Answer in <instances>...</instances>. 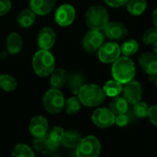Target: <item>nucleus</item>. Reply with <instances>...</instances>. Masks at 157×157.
Returning <instances> with one entry per match:
<instances>
[{"label": "nucleus", "instance_id": "26", "mask_svg": "<svg viewBox=\"0 0 157 157\" xmlns=\"http://www.w3.org/2000/svg\"><path fill=\"white\" fill-rule=\"evenodd\" d=\"M0 87L6 92H12L17 87V80L10 75H0Z\"/></svg>", "mask_w": 157, "mask_h": 157}, {"label": "nucleus", "instance_id": "32", "mask_svg": "<svg viewBox=\"0 0 157 157\" xmlns=\"http://www.w3.org/2000/svg\"><path fill=\"white\" fill-rule=\"evenodd\" d=\"M64 130L61 127V126H54L48 133V135L52 138V140H53L54 142L61 144L63 137L64 135Z\"/></svg>", "mask_w": 157, "mask_h": 157}, {"label": "nucleus", "instance_id": "12", "mask_svg": "<svg viewBox=\"0 0 157 157\" xmlns=\"http://www.w3.org/2000/svg\"><path fill=\"white\" fill-rule=\"evenodd\" d=\"M103 30L105 32V35L109 39L114 40H123L128 35L127 28L125 27V25H123L122 23H121L119 21L109 22Z\"/></svg>", "mask_w": 157, "mask_h": 157}, {"label": "nucleus", "instance_id": "29", "mask_svg": "<svg viewBox=\"0 0 157 157\" xmlns=\"http://www.w3.org/2000/svg\"><path fill=\"white\" fill-rule=\"evenodd\" d=\"M121 50V53L124 56H127V57L132 56L138 52L139 43L137 40H135L133 39H130L122 44Z\"/></svg>", "mask_w": 157, "mask_h": 157}, {"label": "nucleus", "instance_id": "5", "mask_svg": "<svg viewBox=\"0 0 157 157\" xmlns=\"http://www.w3.org/2000/svg\"><path fill=\"white\" fill-rule=\"evenodd\" d=\"M44 109L51 114L60 113L64 109L65 99L63 94L57 88L49 89L42 99Z\"/></svg>", "mask_w": 157, "mask_h": 157}, {"label": "nucleus", "instance_id": "9", "mask_svg": "<svg viewBox=\"0 0 157 157\" xmlns=\"http://www.w3.org/2000/svg\"><path fill=\"white\" fill-rule=\"evenodd\" d=\"M54 18L59 26L67 27L71 25L75 18V9L72 5H62L57 8Z\"/></svg>", "mask_w": 157, "mask_h": 157}, {"label": "nucleus", "instance_id": "27", "mask_svg": "<svg viewBox=\"0 0 157 157\" xmlns=\"http://www.w3.org/2000/svg\"><path fill=\"white\" fill-rule=\"evenodd\" d=\"M11 157H35L32 149L25 144H17L13 148Z\"/></svg>", "mask_w": 157, "mask_h": 157}, {"label": "nucleus", "instance_id": "25", "mask_svg": "<svg viewBox=\"0 0 157 157\" xmlns=\"http://www.w3.org/2000/svg\"><path fill=\"white\" fill-rule=\"evenodd\" d=\"M68 84H69V87H70L72 93L75 95H77L79 90L81 89V87L85 85V79H84L83 75L80 74H76V73L72 74L69 76Z\"/></svg>", "mask_w": 157, "mask_h": 157}, {"label": "nucleus", "instance_id": "10", "mask_svg": "<svg viewBox=\"0 0 157 157\" xmlns=\"http://www.w3.org/2000/svg\"><path fill=\"white\" fill-rule=\"evenodd\" d=\"M104 43V35L100 30H93L91 29L87 32L82 41L83 48L88 52H94L98 51L99 48Z\"/></svg>", "mask_w": 157, "mask_h": 157}, {"label": "nucleus", "instance_id": "31", "mask_svg": "<svg viewBox=\"0 0 157 157\" xmlns=\"http://www.w3.org/2000/svg\"><path fill=\"white\" fill-rule=\"evenodd\" d=\"M157 40V29L155 28H150L146 29L143 35V41L145 45H154Z\"/></svg>", "mask_w": 157, "mask_h": 157}, {"label": "nucleus", "instance_id": "8", "mask_svg": "<svg viewBox=\"0 0 157 157\" xmlns=\"http://www.w3.org/2000/svg\"><path fill=\"white\" fill-rule=\"evenodd\" d=\"M121 54V47L116 42H107L98 50V59L104 63H114Z\"/></svg>", "mask_w": 157, "mask_h": 157}, {"label": "nucleus", "instance_id": "17", "mask_svg": "<svg viewBox=\"0 0 157 157\" xmlns=\"http://www.w3.org/2000/svg\"><path fill=\"white\" fill-rule=\"evenodd\" d=\"M55 5V0H30L29 7L37 15L44 16L49 14Z\"/></svg>", "mask_w": 157, "mask_h": 157}, {"label": "nucleus", "instance_id": "1", "mask_svg": "<svg viewBox=\"0 0 157 157\" xmlns=\"http://www.w3.org/2000/svg\"><path fill=\"white\" fill-rule=\"evenodd\" d=\"M136 69L134 63L127 56H120L114 63L111 68V74L115 80L120 83L127 84L133 80Z\"/></svg>", "mask_w": 157, "mask_h": 157}, {"label": "nucleus", "instance_id": "24", "mask_svg": "<svg viewBox=\"0 0 157 157\" xmlns=\"http://www.w3.org/2000/svg\"><path fill=\"white\" fill-rule=\"evenodd\" d=\"M106 96L110 97V98H115L118 97L123 90L122 84L120 83L119 81L113 79V80H109L104 86L102 87Z\"/></svg>", "mask_w": 157, "mask_h": 157}, {"label": "nucleus", "instance_id": "14", "mask_svg": "<svg viewBox=\"0 0 157 157\" xmlns=\"http://www.w3.org/2000/svg\"><path fill=\"white\" fill-rule=\"evenodd\" d=\"M33 144L35 149L43 155H50L55 152L60 145V144L52 140V138L48 135V133L42 137L34 138Z\"/></svg>", "mask_w": 157, "mask_h": 157}, {"label": "nucleus", "instance_id": "6", "mask_svg": "<svg viewBox=\"0 0 157 157\" xmlns=\"http://www.w3.org/2000/svg\"><path fill=\"white\" fill-rule=\"evenodd\" d=\"M75 149L76 157H98L101 151V144L96 136L88 135L82 138Z\"/></svg>", "mask_w": 157, "mask_h": 157}, {"label": "nucleus", "instance_id": "33", "mask_svg": "<svg viewBox=\"0 0 157 157\" xmlns=\"http://www.w3.org/2000/svg\"><path fill=\"white\" fill-rule=\"evenodd\" d=\"M128 112L127 113H124V114L117 115V117L115 119V123L119 127H124V126H126V125L129 124V122H130V116L128 115Z\"/></svg>", "mask_w": 157, "mask_h": 157}, {"label": "nucleus", "instance_id": "7", "mask_svg": "<svg viewBox=\"0 0 157 157\" xmlns=\"http://www.w3.org/2000/svg\"><path fill=\"white\" fill-rule=\"evenodd\" d=\"M115 119L116 115L109 109L107 108L97 109L91 116L93 123L97 127L102 129L111 127L115 123Z\"/></svg>", "mask_w": 157, "mask_h": 157}, {"label": "nucleus", "instance_id": "16", "mask_svg": "<svg viewBox=\"0 0 157 157\" xmlns=\"http://www.w3.org/2000/svg\"><path fill=\"white\" fill-rule=\"evenodd\" d=\"M56 40V33L53 29L50 27H44L40 29L38 36V44L41 50L51 49Z\"/></svg>", "mask_w": 157, "mask_h": 157}, {"label": "nucleus", "instance_id": "30", "mask_svg": "<svg viewBox=\"0 0 157 157\" xmlns=\"http://www.w3.org/2000/svg\"><path fill=\"white\" fill-rule=\"evenodd\" d=\"M149 109L150 107L147 105V103L140 100L137 103L133 104L132 111H133V114L138 118H146L148 117Z\"/></svg>", "mask_w": 157, "mask_h": 157}, {"label": "nucleus", "instance_id": "28", "mask_svg": "<svg viewBox=\"0 0 157 157\" xmlns=\"http://www.w3.org/2000/svg\"><path fill=\"white\" fill-rule=\"evenodd\" d=\"M81 101L78 97H71L64 103V109L68 115H75L79 112L81 109Z\"/></svg>", "mask_w": 157, "mask_h": 157}, {"label": "nucleus", "instance_id": "20", "mask_svg": "<svg viewBox=\"0 0 157 157\" xmlns=\"http://www.w3.org/2000/svg\"><path fill=\"white\" fill-rule=\"evenodd\" d=\"M109 109L115 114H124L129 111V103L123 97H115L109 103Z\"/></svg>", "mask_w": 157, "mask_h": 157}, {"label": "nucleus", "instance_id": "2", "mask_svg": "<svg viewBox=\"0 0 157 157\" xmlns=\"http://www.w3.org/2000/svg\"><path fill=\"white\" fill-rule=\"evenodd\" d=\"M77 97L82 105L89 108L98 107L106 99L103 88L95 84H85L79 90Z\"/></svg>", "mask_w": 157, "mask_h": 157}, {"label": "nucleus", "instance_id": "21", "mask_svg": "<svg viewBox=\"0 0 157 157\" xmlns=\"http://www.w3.org/2000/svg\"><path fill=\"white\" fill-rule=\"evenodd\" d=\"M66 81H67L66 72L62 68L54 69L53 72L50 75V84L52 88H57V89L61 88L62 86H63Z\"/></svg>", "mask_w": 157, "mask_h": 157}, {"label": "nucleus", "instance_id": "22", "mask_svg": "<svg viewBox=\"0 0 157 157\" xmlns=\"http://www.w3.org/2000/svg\"><path fill=\"white\" fill-rule=\"evenodd\" d=\"M146 0H127L126 7L129 13L132 16H141L146 9Z\"/></svg>", "mask_w": 157, "mask_h": 157}, {"label": "nucleus", "instance_id": "35", "mask_svg": "<svg viewBox=\"0 0 157 157\" xmlns=\"http://www.w3.org/2000/svg\"><path fill=\"white\" fill-rule=\"evenodd\" d=\"M11 8L10 0H0V16L6 15Z\"/></svg>", "mask_w": 157, "mask_h": 157}, {"label": "nucleus", "instance_id": "3", "mask_svg": "<svg viewBox=\"0 0 157 157\" xmlns=\"http://www.w3.org/2000/svg\"><path fill=\"white\" fill-rule=\"evenodd\" d=\"M32 66L39 76H50L55 69L54 57L48 50H40L33 56Z\"/></svg>", "mask_w": 157, "mask_h": 157}, {"label": "nucleus", "instance_id": "13", "mask_svg": "<svg viewBox=\"0 0 157 157\" xmlns=\"http://www.w3.org/2000/svg\"><path fill=\"white\" fill-rule=\"evenodd\" d=\"M29 130L34 138H40L48 133L49 124L43 116L38 115L31 119L29 126Z\"/></svg>", "mask_w": 157, "mask_h": 157}, {"label": "nucleus", "instance_id": "11", "mask_svg": "<svg viewBox=\"0 0 157 157\" xmlns=\"http://www.w3.org/2000/svg\"><path fill=\"white\" fill-rule=\"evenodd\" d=\"M123 98L127 100L129 104H135L141 100L143 95L142 85L135 80H132L126 84L125 87L122 90Z\"/></svg>", "mask_w": 157, "mask_h": 157}, {"label": "nucleus", "instance_id": "19", "mask_svg": "<svg viewBox=\"0 0 157 157\" xmlns=\"http://www.w3.org/2000/svg\"><path fill=\"white\" fill-rule=\"evenodd\" d=\"M81 140H82L81 134L78 132H76L75 130H69L64 132V135L63 137L61 144L66 148L73 149V148L77 147V145L79 144Z\"/></svg>", "mask_w": 157, "mask_h": 157}, {"label": "nucleus", "instance_id": "38", "mask_svg": "<svg viewBox=\"0 0 157 157\" xmlns=\"http://www.w3.org/2000/svg\"><path fill=\"white\" fill-rule=\"evenodd\" d=\"M154 51H155V54L157 55V40L154 43Z\"/></svg>", "mask_w": 157, "mask_h": 157}, {"label": "nucleus", "instance_id": "23", "mask_svg": "<svg viewBox=\"0 0 157 157\" xmlns=\"http://www.w3.org/2000/svg\"><path fill=\"white\" fill-rule=\"evenodd\" d=\"M36 19V14L31 9L22 10L17 18V22L21 28H29Z\"/></svg>", "mask_w": 157, "mask_h": 157}, {"label": "nucleus", "instance_id": "18", "mask_svg": "<svg viewBox=\"0 0 157 157\" xmlns=\"http://www.w3.org/2000/svg\"><path fill=\"white\" fill-rule=\"evenodd\" d=\"M23 48V40L21 36L17 32H12L6 39V49L11 54H17Z\"/></svg>", "mask_w": 157, "mask_h": 157}, {"label": "nucleus", "instance_id": "37", "mask_svg": "<svg viewBox=\"0 0 157 157\" xmlns=\"http://www.w3.org/2000/svg\"><path fill=\"white\" fill-rule=\"evenodd\" d=\"M153 21L155 24V28L157 29V8L155 9V11L153 13Z\"/></svg>", "mask_w": 157, "mask_h": 157}, {"label": "nucleus", "instance_id": "15", "mask_svg": "<svg viewBox=\"0 0 157 157\" xmlns=\"http://www.w3.org/2000/svg\"><path fill=\"white\" fill-rule=\"evenodd\" d=\"M139 63L144 72L155 77L157 75V55L152 52H144L139 57Z\"/></svg>", "mask_w": 157, "mask_h": 157}, {"label": "nucleus", "instance_id": "4", "mask_svg": "<svg viewBox=\"0 0 157 157\" xmlns=\"http://www.w3.org/2000/svg\"><path fill=\"white\" fill-rule=\"evenodd\" d=\"M109 17L108 10L103 6H92L86 13V23L93 30H102L108 25Z\"/></svg>", "mask_w": 157, "mask_h": 157}, {"label": "nucleus", "instance_id": "41", "mask_svg": "<svg viewBox=\"0 0 157 157\" xmlns=\"http://www.w3.org/2000/svg\"><path fill=\"white\" fill-rule=\"evenodd\" d=\"M156 157H157V156H156Z\"/></svg>", "mask_w": 157, "mask_h": 157}, {"label": "nucleus", "instance_id": "40", "mask_svg": "<svg viewBox=\"0 0 157 157\" xmlns=\"http://www.w3.org/2000/svg\"><path fill=\"white\" fill-rule=\"evenodd\" d=\"M53 157H60V156H53Z\"/></svg>", "mask_w": 157, "mask_h": 157}, {"label": "nucleus", "instance_id": "39", "mask_svg": "<svg viewBox=\"0 0 157 157\" xmlns=\"http://www.w3.org/2000/svg\"><path fill=\"white\" fill-rule=\"evenodd\" d=\"M155 86H156L157 88V75L155 76Z\"/></svg>", "mask_w": 157, "mask_h": 157}, {"label": "nucleus", "instance_id": "34", "mask_svg": "<svg viewBox=\"0 0 157 157\" xmlns=\"http://www.w3.org/2000/svg\"><path fill=\"white\" fill-rule=\"evenodd\" d=\"M148 118L150 121L157 127V104L150 107L149 112H148Z\"/></svg>", "mask_w": 157, "mask_h": 157}, {"label": "nucleus", "instance_id": "36", "mask_svg": "<svg viewBox=\"0 0 157 157\" xmlns=\"http://www.w3.org/2000/svg\"><path fill=\"white\" fill-rule=\"evenodd\" d=\"M104 2L109 6L118 8V7H121V6L126 5L127 0H104Z\"/></svg>", "mask_w": 157, "mask_h": 157}]
</instances>
